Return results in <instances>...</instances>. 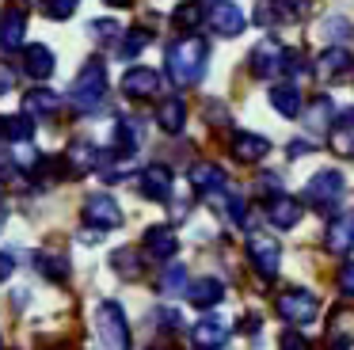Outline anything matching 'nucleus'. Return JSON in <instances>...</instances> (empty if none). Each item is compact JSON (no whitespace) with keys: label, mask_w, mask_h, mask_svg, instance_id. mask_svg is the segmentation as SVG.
Instances as JSON below:
<instances>
[{"label":"nucleus","mask_w":354,"mask_h":350,"mask_svg":"<svg viewBox=\"0 0 354 350\" xmlns=\"http://www.w3.org/2000/svg\"><path fill=\"white\" fill-rule=\"evenodd\" d=\"M343 190H346V175L335 172V167H320V172L305 183V198L316 210H331V205L343 198Z\"/></svg>","instance_id":"obj_5"},{"label":"nucleus","mask_w":354,"mask_h":350,"mask_svg":"<svg viewBox=\"0 0 354 350\" xmlns=\"http://www.w3.org/2000/svg\"><path fill=\"white\" fill-rule=\"evenodd\" d=\"M248 255H252V266L263 282H270L278 274V263H282V248H278L270 236H252L248 240Z\"/></svg>","instance_id":"obj_9"},{"label":"nucleus","mask_w":354,"mask_h":350,"mask_svg":"<svg viewBox=\"0 0 354 350\" xmlns=\"http://www.w3.org/2000/svg\"><path fill=\"white\" fill-rule=\"evenodd\" d=\"M278 347H282V350H313V347H308V339H305V335H297V331H282Z\"/></svg>","instance_id":"obj_39"},{"label":"nucleus","mask_w":354,"mask_h":350,"mask_svg":"<svg viewBox=\"0 0 354 350\" xmlns=\"http://www.w3.org/2000/svg\"><path fill=\"white\" fill-rule=\"evenodd\" d=\"M122 91L130 99H153L156 91H160V76H156V68L138 65V68H130V73L122 76Z\"/></svg>","instance_id":"obj_13"},{"label":"nucleus","mask_w":354,"mask_h":350,"mask_svg":"<svg viewBox=\"0 0 354 350\" xmlns=\"http://www.w3.org/2000/svg\"><path fill=\"white\" fill-rule=\"evenodd\" d=\"M103 95H107V65H103V57H88L73 84V103H77V111H95Z\"/></svg>","instance_id":"obj_2"},{"label":"nucleus","mask_w":354,"mask_h":350,"mask_svg":"<svg viewBox=\"0 0 354 350\" xmlns=\"http://www.w3.org/2000/svg\"><path fill=\"white\" fill-rule=\"evenodd\" d=\"M149 42H153V35H149V30H130V35H126V42H122V57H133V53H141Z\"/></svg>","instance_id":"obj_36"},{"label":"nucleus","mask_w":354,"mask_h":350,"mask_svg":"<svg viewBox=\"0 0 354 350\" xmlns=\"http://www.w3.org/2000/svg\"><path fill=\"white\" fill-rule=\"evenodd\" d=\"M35 266H39V274H42V278H50V282H65V278H69V259H62V255H39V259H35Z\"/></svg>","instance_id":"obj_30"},{"label":"nucleus","mask_w":354,"mask_h":350,"mask_svg":"<svg viewBox=\"0 0 354 350\" xmlns=\"http://www.w3.org/2000/svg\"><path fill=\"white\" fill-rule=\"evenodd\" d=\"M206 23H209V30H214V35H221V38H236L240 30L248 27L240 4H232V0H214V4H209V12H206Z\"/></svg>","instance_id":"obj_6"},{"label":"nucleus","mask_w":354,"mask_h":350,"mask_svg":"<svg viewBox=\"0 0 354 350\" xmlns=\"http://www.w3.org/2000/svg\"><path fill=\"white\" fill-rule=\"evenodd\" d=\"M282 68H286V50H282V42H274V38H263V42L252 50V73L259 76V80H274V76H282Z\"/></svg>","instance_id":"obj_8"},{"label":"nucleus","mask_w":354,"mask_h":350,"mask_svg":"<svg viewBox=\"0 0 354 350\" xmlns=\"http://www.w3.org/2000/svg\"><path fill=\"white\" fill-rule=\"evenodd\" d=\"M160 324L168 327V331H171V327H179V312H176V308H168V312L160 316Z\"/></svg>","instance_id":"obj_46"},{"label":"nucleus","mask_w":354,"mask_h":350,"mask_svg":"<svg viewBox=\"0 0 354 350\" xmlns=\"http://www.w3.org/2000/svg\"><path fill=\"white\" fill-rule=\"evenodd\" d=\"M115 137H118V149H122V152H133V149L141 145L138 122H118V126H115Z\"/></svg>","instance_id":"obj_34"},{"label":"nucleus","mask_w":354,"mask_h":350,"mask_svg":"<svg viewBox=\"0 0 354 350\" xmlns=\"http://www.w3.org/2000/svg\"><path fill=\"white\" fill-rule=\"evenodd\" d=\"M100 160H103V152L95 149V145L77 141L69 149V172L73 175H88V172H95V167H100Z\"/></svg>","instance_id":"obj_27"},{"label":"nucleus","mask_w":354,"mask_h":350,"mask_svg":"<svg viewBox=\"0 0 354 350\" xmlns=\"http://www.w3.org/2000/svg\"><path fill=\"white\" fill-rule=\"evenodd\" d=\"M229 149H232V156H236L240 164H255V160H263L270 152V141L263 133H232Z\"/></svg>","instance_id":"obj_15"},{"label":"nucleus","mask_w":354,"mask_h":350,"mask_svg":"<svg viewBox=\"0 0 354 350\" xmlns=\"http://www.w3.org/2000/svg\"><path fill=\"white\" fill-rule=\"evenodd\" d=\"M84 225L88 228H100V232H111V228L122 225V210L111 194H92L84 202Z\"/></svg>","instance_id":"obj_7"},{"label":"nucleus","mask_w":354,"mask_h":350,"mask_svg":"<svg viewBox=\"0 0 354 350\" xmlns=\"http://www.w3.org/2000/svg\"><path fill=\"white\" fill-rule=\"evenodd\" d=\"M202 19H206V15L198 12V4H179L176 8V27L187 30V35H194V30L202 27Z\"/></svg>","instance_id":"obj_32"},{"label":"nucleus","mask_w":354,"mask_h":350,"mask_svg":"<svg viewBox=\"0 0 354 350\" xmlns=\"http://www.w3.org/2000/svg\"><path fill=\"white\" fill-rule=\"evenodd\" d=\"M225 339H229V324H225V320H217V316L198 320V324H194V331H191V342L198 350H217V347H225Z\"/></svg>","instance_id":"obj_16"},{"label":"nucleus","mask_w":354,"mask_h":350,"mask_svg":"<svg viewBox=\"0 0 354 350\" xmlns=\"http://www.w3.org/2000/svg\"><path fill=\"white\" fill-rule=\"evenodd\" d=\"M12 270H16V259L0 251V282H8V278H12Z\"/></svg>","instance_id":"obj_45"},{"label":"nucleus","mask_w":354,"mask_h":350,"mask_svg":"<svg viewBox=\"0 0 354 350\" xmlns=\"http://www.w3.org/2000/svg\"><path fill=\"white\" fill-rule=\"evenodd\" d=\"M160 289H164V293H187V289H191L187 266L183 263H171L168 270H164V278H160Z\"/></svg>","instance_id":"obj_31"},{"label":"nucleus","mask_w":354,"mask_h":350,"mask_svg":"<svg viewBox=\"0 0 354 350\" xmlns=\"http://www.w3.org/2000/svg\"><path fill=\"white\" fill-rule=\"evenodd\" d=\"M12 84H16V73H12V65H4V61H0V95H4V91H12Z\"/></svg>","instance_id":"obj_43"},{"label":"nucleus","mask_w":354,"mask_h":350,"mask_svg":"<svg viewBox=\"0 0 354 350\" xmlns=\"http://www.w3.org/2000/svg\"><path fill=\"white\" fill-rule=\"evenodd\" d=\"M138 190L149 198V202H168L171 194V172L164 164H153L138 175Z\"/></svg>","instance_id":"obj_11"},{"label":"nucleus","mask_w":354,"mask_h":350,"mask_svg":"<svg viewBox=\"0 0 354 350\" xmlns=\"http://www.w3.org/2000/svg\"><path fill=\"white\" fill-rule=\"evenodd\" d=\"M77 4L80 0H46V12H50V19H69L77 12Z\"/></svg>","instance_id":"obj_37"},{"label":"nucleus","mask_w":354,"mask_h":350,"mask_svg":"<svg viewBox=\"0 0 354 350\" xmlns=\"http://www.w3.org/2000/svg\"><path fill=\"white\" fill-rule=\"evenodd\" d=\"M274 8H278V19L297 23V19H305V15H308L313 0H274Z\"/></svg>","instance_id":"obj_33"},{"label":"nucleus","mask_w":354,"mask_h":350,"mask_svg":"<svg viewBox=\"0 0 354 350\" xmlns=\"http://www.w3.org/2000/svg\"><path fill=\"white\" fill-rule=\"evenodd\" d=\"M145 251L153 259H171L179 251V236L168 225H153V228H145Z\"/></svg>","instance_id":"obj_20"},{"label":"nucleus","mask_w":354,"mask_h":350,"mask_svg":"<svg viewBox=\"0 0 354 350\" xmlns=\"http://www.w3.org/2000/svg\"><path fill=\"white\" fill-rule=\"evenodd\" d=\"M156 122H160L164 133H183V126H187V103H183V99H164V107L156 111Z\"/></svg>","instance_id":"obj_28"},{"label":"nucleus","mask_w":354,"mask_h":350,"mask_svg":"<svg viewBox=\"0 0 354 350\" xmlns=\"http://www.w3.org/2000/svg\"><path fill=\"white\" fill-rule=\"evenodd\" d=\"M54 50L50 46H27L24 50V68H27V76H35V80H46V76H54Z\"/></svg>","instance_id":"obj_21"},{"label":"nucleus","mask_w":354,"mask_h":350,"mask_svg":"<svg viewBox=\"0 0 354 350\" xmlns=\"http://www.w3.org/2000/svg\"><path fill=\"white\" fill-rule=\"evenodd\" d=\"M103 4H111V8H130L133 0H103Z\"/></svg>","instance_id":"obj_48"},{"label":"nucleus","mask_w":354,"mask_h":350,"mask_svg":"<svg viewBox=\"0 0 354 350\" xmlns=\"http://www.w3.org/2000/svg\"><path fill=\"white\" fill-rule=\"evenodd\" d=\"M328 145H331V152H335V156H346L351 160L354 156V107L346 114H339L335 118V126L328 129Z\"/></svg>","instance_id":"obj_18"},{"label":"nucleus","mask_w":354,"mask_h":350,"mask_svg":"<svg viewBox=\"0 0 354 350\" xmlns=\"http://www.w3.org/2000/svg\"><path fill=\"white\" fill-rule=\"evenodd\" d=\"M339 289H343L346 297H354V263H343V270H339Z\"/></svg>","instance_id":"obj_42"},{"label":"nucleus","mask_w":354,"mask_h":350,"mask_svg":"<svg viewBox=\"0 0 354 350\" xmlns=\"http://www.w3.org/2000/svg\"><path fill=\"white\" fill-rule=\"evenodd\" d=\"M111 266H115V274H122V278H141V270H145V263H141V255L133 248H118L115 255H111Z\"/></svg>","instance_id":"obj_29"},{"label":"nucleus","mask_w":354,"mask_h":350,"mask_svg":"<svg viewBox=\"0 0 354 350\" xmlns=\"http://www.w3.org/2000/svg\"><path fill=\"white\" fill-rule=\"evenodd\" d=\"M324 248L331 255H351L354 251V213H339L324 232Z\"/></svg>","instance_id":"obj_10"},{"label":"nucleus","mask_w":354,"mask_h":350,"mask_svg":"<svg viewBox=\"0 0 354 350\" xmlns=\"http://www.w3.org/2000/svg\"><path fill=\"white\" fill-rule=\"evenodd\" d=\"M324 30H328V35H331V38H335V42H339V46H346V38H351V35H354V27H351V23H346V19H343V15H331V19H328V23H324Z\"/></svg>","instance_id":"obj_35"},{"label":"nucleus","mask_w":354,"mask_h":350,"mask_svg":"<svg viewBox=\"0 0 354 350\" xmlns=\"http://www.w3.org/2000/svg\"><path fill=\"white\" fill-rule=\"evenodd\" d=\"M301 217H305V205H301L297 198H290V194H278V198L267 202V221L274 228H293Z\"/></svg>","instance_id":"obj_14"},{"label":"nucleus","mask_w":354,"mask_h":350,"mask_svg":"<svg viewBox=\"0 0 354 350\" xmlns=\"http://www.w3.org/2000/svg\"><path fill=\"white\" fill-rule=\"evenodd\" d=\"M335 126V103L328 95H316L305 111V129L308 133H324V129Z\"/></svg>","instance_id":"obj_22"},{"label":"nucleus","mask_w":354,"mask_h":350,"mask_svg":"<svg viewBox=\"0 0 354 350\" xmlns=\"http://www.w3.org/2000/svg\"><path fill=\"white\" fill-rule=\"evenodd\" d=\"M187 297H191L194 308H214V304L225 301V282L221 278H194Z\"/></svg>","instance_id":"obj_19"},{"label":"nucleus","mask_w":354,"mask_h":350,"mask_svg":"<svg viewBox=\"0 0 354 350\" xmlns=\"http://www.w3.org/2000/svg\"><path fill=\"white\" fill-rule=\"evenodd\" d=\"M187 183H191L194 190H225V172L217 164H191V172H187Z\"/></svg>","instance_id":"obj_26"},{"label":"nucleus","mask_w":354,"mask_h":350,"mask_svg":"<svg viewBox=\"0 0 354 350\" xmlns=\"http://www.w3.org/2000/svg\"><path fill=\"white\" fill-rule=\"evenodd\" d=\"M206 61H209V46L202 42L198 35L183 38V42L168 46V76L187 88V84H198L202 73H206Z\"/></svg>","instance_id":"obj_1"},{"label":"nucleus","mask_w":354,"mask_h":350,"mask_svg":"<svg viewBox=\"0 0 354 350\" xmlns=\"http://www.w3.org/2000/svg\"><path fill=\"white\" fill-rule=\"evenodd\" d=\"M270 107H274L282 118H297V114H301V91H297V84H274V88H270Z\"/></svg>","instance_id":"obj_25"},{"label":"nucleus","mask_w":354,"mask_h":350,"mask_svg":"<svg viewBox=\"0 0 354 350\" xmlns=\"http://www.w3.org/2000/svg\"><path fill=\"white\" fill-rule=\"evenodd\" d=\"M351 50H346V46H328V50L320 53V57H316V73H320V80H343L346 73H351Z\"/></svg>","instance_id":"obj_12"},{"label":"nucleus","mask_w":354,"mask_h":350,"mask_svg":"<svg viewBox=\"0 0 354 350\" xmlns=\"http://www.w3.org/2000/svg\"><path fill=\"white\" fill-rule=\"evenodd\" d=\"M0 350H4V339H0Z\"/></svg>","instance_id":"obj_50"},{"label":"nucleus","mask_w":354,"mask_h":350,"mask_svg":"<svg viewBox=\"0 0 354 350\" xmlns=\"http://www.w3.org/2000/svg\"><path fill=\"white\" fill-rule=\"evenodd\" d=\"M0 137L12 145H27L35 137V126H31V114H0Z\"/></svg>","instance_id":"obj_24"},{"label":"nucleus","mask_w":354,"mask_h":350,"mask_svg":"<svg viewBox=\"0 0 354 350\" xmlns=\"http://www.w3.org/2000/svg\"><path fill=\"white\" fill-rule=\"evenodd\" d=\"M95 335H100L103 350H130V324L115 301L95 304Z\"/></svg>","instance_id":"obj_3"},{"label":"nucleus","mask_w":354,"mask_h":350,"mask_svg":"<svg viewBox=\"0 0 354 350\" xmlns=\"http://www.w3.org/2000/svg\"><path fill=\"white\" fill-rule=\"evenodd\" d=\"M0 198H4V179H0Z\"/></svg>","instance_id":"obj_49"},{"label":"nucleus","mask_w":354,"mask_h":350,"mask_svg":"<svg viewBox=\"0 0 354 350\" xmlns=\"http://www.w3.org/2000/svg\"><path fill=\"white\" fill-rule=\"evenodd\" d=\"M24 35H27V15L19 8H4L0 12V50L24 46Z\"/></svg>","instance_id":"obj_17"},{"label":"nucleus","mask_w":354,"mask_h":350,"mask_svg":"<svg viewBox=\"0 0 354 350\" xmlns=\"http://www.w3.org/2000/svg\"><path fill=\"white\" fill-rule=\"evenodd\" d=\"M274 0H259V8H255V23H263V27H270L274 23Z\"/></svg>","instance_id":"obj_40"},{"label":"nucleus","mask_w":354,"mask_h":350,"mask_svg":"<svg viewBox=\"0 0 354 350\" xmlns=\"http://www.w3.org/2000/svg\"><path fill=\"white\" fill-rule=\"evenodd\" d=\"M255 190H259V194H267V202H270V198H278V194H282V183H278V175H259Z\"/></svg>","instance_id":"obj_38"},{"label":"nucleus","mask_w":354,"mask_h":350,"mask_svg":"<svg viewBox=\"0 0 354 350\" xmlns=\"http://www.w3.org/2000/svg\"><path fill=\"white\" fill-rule=\"evenodd\" d=\"M92 35H100V38H115V35H118V27H115L111 19H107V23L100 19V23H92Z\"/></svg>","instance_id":"obj_44"},{"label":"nucleus","mask_w":354,"mask_h":350,"mask_svg":"<svg viewBox=\"0 0 354 350\" xmlns=\"http://www.w3.org/2000/svg\"><path fill=\"white\" fill-rule=\"evenodd\" d=\"M225 205H229V213H232V221H236V225H244V198L240 194H225Z\"/></svg>","instance_id":"obj_41"},{"label":"nucleus","mask_w":354,"mask_h":350,"mask_svg":"<svg viewBox=\"0 0 354 350\" xmlns=\"http://www.w3.org/2000/svg\"><path fill=\"white\" fill-rule=\"evenodd\" d=\"M274 308H278V316H282L286 324L308 327V324H316V316H320V297L308 293V289H301V286H293V289H286V293H278Z\"/></svg>","instance_id":"obj_4"},{"label":"nucleus","mask_w":354,"mask_h":350,"mask_svg":"<svg viewBox=\"0 0 354 350\" xmlns=\"http://www.w3.org/2000/svg\"><path fill=\"white\" fill-rule=\"evenodd\" d=\"M24 111L31 114V118H50V114H57L62 111V95H57V91H50V88H31L24 95Z\"/></svg>","instance_id":"obj_23"},{"label":"nucleus","mask_w":354,"mask_h":350,"mask_svg":"<svg viewBox=\"0 0 354 350\" xmlns=\"http://www.w3.org/2000/svg\"><path fill=\"white\" fill-rule=\"evenodd\" d=\"M331 350H351V339H335V342H331Z\"/></svg>","instance_id":"obj_47"}]
</instances>
